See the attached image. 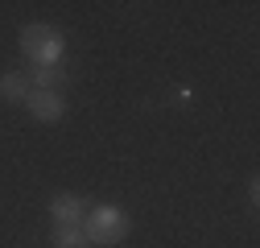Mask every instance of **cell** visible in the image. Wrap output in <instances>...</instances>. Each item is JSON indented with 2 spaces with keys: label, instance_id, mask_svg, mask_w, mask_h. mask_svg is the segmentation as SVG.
<instances>
[{
  "label": "cell",
  "instance_id": "6da1fadb",
  "mask_svg": "<svg viewBox=\"0 0 260 248\" xmlns=\"http://www.w3.org/2000/svg\"><path fill=\"white\" fill-rule=\"evenodd\" d=\"M21 54L34 62V71H54L67 58V34L54 25H25L21 29Z\"/></svg>",
  "mask_w": 260,
  "mask_h": 248
},
{
  "label": "cell",
  "instance_id": "7a4b0ae2",
  "mask_svg": "<svg viewBox=\"0 0 260 248\" xmlns=\"http://www.w3.org/2000/svg\"><path fill=\"white\" fill-rule=\"evenodd\" d=\"M83 232H87V244H91V248H112V244H120L128 232H133V220L124 215V207L100 203V207L87 211Z\"/></svg>",
  "mask_w": 260,
  "mask_h": 248
},
{
  "label": "cell",
  "instance_id": "3957f363",
  "mask_svg": "<svg viewBox=\"0 0 260 248\" xmlns=\"http://www.w3.org/2000/svg\"><path fill=\"white\" fill-rule=\"evenodd\" d=\"M25 108H29V116L38 124H58L67 116V96H62V91H29Z\"/></svg>",
  "mask_w": 260,
  "mask_h": 248
},
{
  "label": "cell",
  "instance_id": "277c9868",
  "mask_svg": "<svg viewBox=\"0 0 260 248\" xmlns=\"http://www.w3.org/2000/svg\"><path fill=\"white\" fill-rule=\"evenodd\" d=\"M87 203L79 199V195H71V191H62V195H54L50 199V220H54V228H71V224H83L87 220V211H83Z\"/></svg>",
  "mask_w": 260,
  "mask_h": 248
},
{
  "label": "cell",
  "instance_id": "5b68a950",
  "mask_svg": "<svg viewBox=\"0 0 260 248\" xmlns=\"http://www.w3.org/2000/svg\"><path fill=\"white\" fill-rule=\"evenodd\" d=\"M29 91H34V83H29V75H17V71L0 75V96H5L9 104H25V100H29Z\"/></svg>",
  "mask_w": 260,
  "mask_h": 248
},
{
  "label": "cell",
  "instance_id": "8992f818",
  "mask_svg": "<svg viewBox=\"0 0 260 248\" xmlns=\"http://www.w3.org/2000/svg\"><path fill=\"white\" fill-rule=\"evenodd\" d=\"M54 248H91V244H87V232H83V224L54 228Z\"/></svg>",
  "mask_w": 260,
  "mask_h": 248
},
{
  "label": "cell",
  "instance_id": "52a82bcc",
  "mask_svg": "<svg viewBox=\"0 0 260 248\" xmlns=\"http://www.w3.org/2000/svg\"><path fill=\"white\" fill-rule=\"evenodd\" d=\"M29 83H34V91H62L67 75H62L58 67H54V71H34V75H29Z\"/></svg>",
  "mask_w": 260,
  "mask_h": 248
},
{
  "label": "cell",
  "instance_id": "ba28073f",
  "mask_svg": "<svg viewBox=\"0 0 260 248\" xmlns=\"http://www.w3.org/2000/svg\"><path fill=\"white\" fill-rule=\"evenodd\" d=\"M248 199H252V207L260 203V182H256V178H252V186H248Z\"/></svg>",
  "mask_w": 260,
  "mask_h": 248
}]
</instances>
